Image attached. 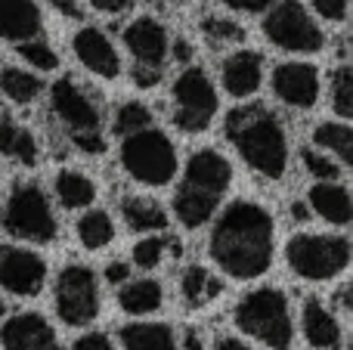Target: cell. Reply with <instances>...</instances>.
I'll return each mask as SVG.
<instances>
[{"label": "cell", "instance_id": "cell-23", "mask_svg": "<svg viewBox=\"0 0 353 350\" xmlns=\"http://www.w3.org/2000/svg\"><path fill=\"white\" fill-rule=\"evenodd\" d=\"M121 217L128 223V229L134 233H161L168 229V211L161 208L155 198L146 196H124L121 198Z\"/></svg>", "mask_w": 353, "mask_h": 350}, {"label": "cell", "instance_id": "cell-35", "mask_svg": "<svg viewBox=\"0 0 353 350\" xmlns=\"http://www.w3.org/2000/svg\"><path fill=\"white\" fill-rule=\"evenodd\" d=\"M19 56H22L31 68H37V72H53V68H59V56H56V50L43 41L19 43Z\"/></svg>", "mask_w": 353, "mask_h": 350}, {"label": "cell", "instance_id": "cell-31", "mask_svg": "<svg viewBox=\"0 0 353 350\" xmlns=\"http://www.w3.org/2000/svg\"><path fill=\"white\" fill-rule=\"evenodd\" d=\"M152 109L140 99H128V103L118 105L115 112V134L118 136H128V134H137V130H146L152 127Z\"/></svg>", "mask_w": 353, "mask_h": 350}, {"label": "cell", "instance_id": "cell-34", "mask_svg": "<svg viewBox=\"0 0 353 350\" xmlns=\"http://www.w3.org/2000/svg\"><path fill=\"white\" fill-rule=\"evenodd\" d=\"M301 161H304V167L319 180V183H335V180L341 177V171H344L332 155L319 152V149H304V152H301Z\"/></svg>", "mask_w": 353, "mask_h": 350}, {"label": "cell", "instance_id": "cell-7", "mask_svg": "<svg viewBox=\"0 0 353 350\" xmlns=\"http://www.w3.org/2000/svg\"><path fill=\"white\" fill-rule=\"evenodd\" d=\"M0 227L12 239L31 242V245H47V242H53L59 236L53 205H50L47 192L34 180H22V183L12 186L3 211H0Z\"/></svg>", "mask_w": 353, "mask_h": 350}, {"label": "cell", "instance_id": "cell-13", "mask_svg": "<svg viewBox=\"0 0 353 350\" xmlns=\"http://www.w3.org/2000/svg\"><path fill=\"white\" fill-rule=\"evenodd\" d=\"M47 282V260L22 245H0V289L16 298H37Z\"/></svg>", "mask_w": 353, "mask_h": 350}, {"label": "cell", "instance_id": "cell-12", "mask_svg": "<svg viewBox=\"0 0 353 350\" xmlns=\"http://www.w3.org/2000/svg\"><path fill=\"white\" fill-rule=\"evenodd\" d=\"M56 316L65 326H90L99 316V279L87 264H65L53 285Z\"/></svg>", "mask_w": 353, "mask_h": 350}, {"label": "cell", "instance_id": "cell-6", "mask_svg": "<svg viewBox=\"0 0 353 350\" xmlns=\"http://www.w3.org/2000/svg\"><path fill=\"white\" fill-rule=\"evenodd\" d=\"M118 158H121V167L130 180H137V183H143V186H155V189L168 186L176 177V171H180V158H176L174 140L165 130L155 127V124L146 130L121 136V152H118Z\"/></svg>", "mask_w": 353, "mask_h": 350}, {"label": "cell", "instance_id": "cell-8", "mask_svg": "<svg viewBox=\"0 0 353 350\" xmlns=\"http://www.w3.org/2000/svg\"><path fill=\"white\" fill-rule=\"evenodd\" d=\"M285 264L307 282H329L350 267V239L338 233H294L285 245Z\"/></svg>", "mask_w": 353, "mask_h": 350}, {"label": "cell", "instance_id": "cell-25", "mask_svg": "<svg viewBox=\"0 0 353 350\" xmlns=\"http://www.w3.org/2000/svg\"><path fill=\"white\" fill-rule=\"evenodd\" d=\"M313 146L325 155H335L338 165H353V130L347 121H323L313 127Z\"/></svg>", "mask_w": 353, "mask_h": 350}, {"label": "cell", "instance_id": "cell-21", "mask_svg": "<svg viewBox=\"0 0 353 350\" xmlns=\"http://www.w3.org/2000/svg\"><path fill=\"white\" fill-rule=\"evenodd\" d=\"M165 304V289L159 279H128L118 285V307L130 316H149L161 310Z\"/></svg>", "mask_w": 353, "mask_h": 350}, {"label": "cell", "instance_id": "cell-44", "mask_svg": "<svg viewBox=\"0 0 353 350\" xmlns=\"http://www.w3.org/2000/svg\"><path fill=\"white\" fill-rule=\"evenodd\" d=\"M288 211H292V220L294 223H307V220H310V208H307L304 202H292V208H288Z\"/></svg>", "mask_w": 353, "mask_h": 350}, {"label": "cell", "instance_id": "cell-30", "mask_svg": "<svg viewBox=\"0 0 353 350\" xmlns=\"http://www.w3.org/2000/svg\"><path fill=\"white\" fill-rule=\"evenodd\" d=\"M168 251H171L174 258H180L183 245L176 239H165V236H146V239H140L134 245V264L140 267V270H155V267H161Z\"/></svg>", "mask_w": 353, "mask_h": 350}, {"label": "cell", "instance_id": "cell-14", "mask_svg": "<svg viewBox=\"0 0 353 350\" xmlns=\"http://www.w3.org/2000/svg\"><path fill=\"white\" fill-rule=\"evenodd\" d=\"M270 87L279 103L292 105V109L310 112L316 109L319 93H323V81H319V68L313 62H279L270 74Z\"/></svg>", "mask_w": 353, "mask_h": 350}, {"label": "cell", "instance_id": "cell-10", "mask_svg": "<svg viewBox=\"0 0 353 350\" xmlns=\"http://www.w3.org/2000/svg\"><path fill=\"white\" fill-rule=\"evenodd\" d=\"M263 37L285 53L313 56L325 47V31L301 0H276L263 16Z\"/></svg>", "mask_w": 353, "mask_h": 350}, {"label": "cell", "instance_id": "cell-28", "mask_svg": "<svg viewBox=\"0 0 353 350\" xmlns=\"http://www.w3.org/2000/svg\"><path fill=\"white\" fill-rule=\"evenodd\" d=\"M74 233H78V242L87 248V251H99V248L112 245L115 239V220H112L109 211H87V214L78 217L74 223Z\"/></svg>", "mask_w": 353, "mask_h": 350}, {"label": "cell", "instance_id": "cell-45", "mask_svg": "<svg viewBox=\"0 0 353 350\" xmlns=\"http://www.w3.org/2000/svg\"><path fill=\"white\" fill-rule=\"evenodd\" d=\"M183 350H205L201 347V338L195 329H186V335H183Z\"/></svg>", "mask_w": 353, "mask_h": 350}, {"label": "cell", "instance_id": "cell-20", "mask_svg": "<svg viewBox=\"0 0 353 350\" xmlns=\"http://www.w3.org/2000/svg\"><path fill=\"white\" fill-rule=\"evenodd\" d=\"M310 211L316 217H323L332 227H347L353 217V205H350V192L341 183H313L307 192Z\"/></svg>", "mask_w": 353, "mask_h": 350}, {"label": "cell", "instance_id": "cell-42", "mask_svg": "<svg viewBox=\"0 0 353 350\" xmlns=\"http://www.w3.org/2000/svg\"><path fill=\"white\" fill-rule=\"evenodd\" d=\"M171 53H174L176 62H189L192 59V43H189L186 37H176V41L171 43Z\"/></svg>", "mask_w": 353, "mask_h": 350}, {"label": "cell", "instance_id": "cell-43", "mask_svg": "<svg viewBox=\"0 0 353 350\" xmlns=\"http://www.w3.org/2000/svg\"><path fill=\"white\" fill-rule=\"evenodd\" d=\"M47 3L50 6H56V10H59L62 12V16H81V3H78V0H47Z\"/></svg>", "mask_w": 353, "mask_h": 350}, {"label": "cell", "instance_id": "cell-29", "mask_svg": "<svg viewBox=\"0 0 353 350\" xmlns=\"http://www.w3.org/2000/svg\"><path fill=\"white\" fill-rule=\"evenodd\" d=\"M43 84L34 72H25V68H16V65H3L0 68V93L12 103L25 105V103H34L41 96Z\"/></svg>", "mask_w": 353, "mask_h": 350}, {"label": "cell", "instance_id": "cell-15", "mask_svg": "<svg viewBox=\"0 0 353 350\" xmlns=\"http://www.w3.org/2000/svg\"><path fill=\"white\" fill-rule=\"evenodd\" d=\"M72 50H74V56H78V62L90 74H97V78H103V81L121 78V56H118L115 43L109 41V34H105L103 28H97V25L78 28L72 37Z\"/></svg>", "mask_w": 353, "mask_h": 350}, {"label": "cell", "instance_id": "cell-11", "mask_svg": "<svg viewBox=\"0 0 353 350\" xmlns=\"http://www.w3.org/2000/svg\"><path fill=\"white\" fill-rule=\"evenodd\" d=\"M121 41L134 59L137 87H155L171 59V34L155 16H137L124 25Z\"/></svg>", "mask_w": 353, "mask_h": 350}, {"label": "cell", "instance_id": "cell-17", "mask_svg": "<svg viewBox=\"0 0 353 350\" xmlns=\"http://www.w3.org/2000/svg\"><path fill=\"white\" fill-rule=\"evenodd\" d=\"M220 84L232 99H248L263 84V53L257 50H232L220 62Z\"/></svg>", "mask_w": 353, "mask_h": 350}, {"label": "cell", "instance_id": "cell-32", "mask_svg": "<svg viewBox=\"0 0 353 350\" xmlns=\"http://www.w3.org/2000/svg\"><path fill=\"white\" fill-rule=\"evenodd\" d=\"M199 28H201V34H205L211 43H239L245 37V28L236 22V19L217 16V12H211V16L201 19Z\"/></svg>", "mask_w": 353, "mask_h": 350}, {"label": "cell", "instance_id": "cell-37", "mask_svg": "<svg viewBox=\"0 0 353 350\" xmlns=\"http://www.w3.org/2000/svg\"><path fill=\"white\" fill-rule=\"evenodd\" d=\"M72 350H115V344H112V338L103 332H87V335H81V338H74Z\"/></svg>", "mask_w": 353, "mask_h": 350}, {"label": "cell", "instance_id": "cell-26", "mask_svg": "<svg viewBox=\"0 0 353 350\" xmlns=\"http://www.w3.org/2000/svg\"><path fill=\"white\" fill-rule=\"evenodd\" d=\"M180 295L189 307H205L214 298L223 295V282H220L211 270H205L201 264H192V267H186L180 276Z\"/></svg>", "mask_w": 353, "mask_h": 350}, {"label": "cell", "instance_id": "cell-38", "mask_svg": "<svg viewBox=\"0 0 353 350\" xmlns=\"http://www.w3.org/2000/svg\"><path fill=\"white\" fill-rule=\"evenodd\" d=\"M220 3L236 10V12H267L276 0H220Z\"/></svg>", "mask_w": 353, "mask_h": 350}, {"label": "cell", "instance_id": "cell-24", "mask_svg": "<svg viewBox=\"0 0 353 350\" xmlns=\"http://www.w3.org/2000/svg\"><path fill=\"white\" fill-rule=\"evenodd\" d=\"M0 155L19 161L22 167L37 165V140L28 127L16 124L10 115L0 118Z\"/></svg>", "mask_w": 353, "mask_h": 350}, {"label": "cell", "instance_id": "cell-9", "mask_svg": "<svg viewBox=\"0 0 353 350\" xmlns=\"http://www.w3.org/2000/svg\"><path fill=\"white\" fill-rule=\"evenodd\" d=\"M220 109L214 81L201 65H186L171 84V118L180 134H205Z\"/></svg>", "mask_w": 353, "mask_h": 350}, {"label": "cell", "instance_id": "cell-36", "mask_svg": "<svg viewBox=\"0 0 353 350\" xmlns=\"http://www.w3.org/2000/svg\"><path fill=\"white\" fill-rule=\"evenodd\" d=\"M313 16L325 19V22H344L350 10V0H310Z\"/></svg>", "mask_w": 353, "mask_h": 350}, {"label": "cell", "instance_id": "cell-18", "mask_svg": "<svg viewBox=\"0 0 353 350\" xmlns=\"http://www.w3.org/2000/svg\"><path fill=\"white\" fill-rule=\"evenodd\" d=\"M43 12L34 0H0V41L25 43L41 41Z\"/></svg>", "mask_w": 353, "mask_h": 350}, {"label": "cell", "instance_id": "cell-4", "mask_svg": "<svg viewBox=\"0 0 353 350\" xmlns=\"http://www.w3.org/2000/svg\"><path fill=\"white\" fill-rule=\"evenodd\" d=\"M232 320L248 338L261 341L270 350H292L294 344V316L288 295L276 285H261L239 298Z\"/></svg>", "mask_w": 353, "mask_h": 350}, {"label": "cell", "instance_id": "cell-22", "mask_svg": "<svg viewBox=\"0 0 353 350\" xmlns=\"http://www.w3.org/2000/svg\"><path fill=\"white\" fill-rule=\"evenodd\" d=\"M124 350H180L168 322H128L118 332Z\"/></svg>", "mask_w": 353, "mask_h": 350}, {"label": "cell", "instance_id": "cell-40", "mask_svg": "<svg viewBox=\"0 0 353 350\" xmlns=\"http://www.w3.org/2000/svg\"><path fill=\"white\" fill-rule=\"evenodd\" d=\"M87 3L97 12H103V16H118V12H124L130 6V0H87Z\"/></svg>", "mask_w": 353, "mask_h": 350}, {"label": "cell", "instance_id": "cell-46", "mask_svg": "<svg viewBox=\"0 0 353 350\" xmlns=\"http://www.w3.org/2000/svg\"><path fill=\"white\" fill-rule=\"evenodd\" d=\"M0 320H6V304L0 301Z\"/></svg>", "mask_w": 353, "mask_h": 350}, {"label": "cell", "instance_id": "cell-1", "mask_svg": "<svg viewBox=\"0 0 353 350\" xmlns=\"http://www.w3.org/2000/svg\"><path fill=\"white\" fill-rule=\"evenodd\" d=\"M208 251H211L214 264L220 267V273H226L230 279L248 282V279L263 276L273 267L276 254L273 214L251 198L226 205L211 229Z\"/></svg>", "mask_w": 353, "mask_h": 350}, {"label": "cell", "instance_id": "cell-5", "mask_svg": "<svg viewBox=\"0 0 353 350\" xmlns=\"http://www.w3.org/2000/svg\"><path fill=\"white\" fill-rule=\"evenodd\" d=\"M50 109L62 121L65 134L72 143L87 155H99L105 149L103 136V112H99L97 99L81 87L78 78L65 74L50 87Z\"/></svg>", "mask_w": 353, "mask_h": 350}, {"label": "cell", "instance_id": "cell-39", "mask_svg": "<svg viewBox=\"0 0 353 350\" xmlns=\"http://www.w3.org/2000/svg\"><path fill=\"white\" fill-rule=\"evenodd\" d=\"M128 279H130V264H124V260H112V264L105 267V282L124 285Z\"/></svg>", "mask_w": 353, "mask_h": 350}, {"label": "cell", "instance_id": "cell-41", "mask_svg": "<svg viewBox=\"0 0 353 350\" xmlns=\"http://www.w3.org/2000/svg\"><path fill=\"white\" fill-rule=\"evenodd\" d=\"M214 350H251V344H245V341L236 338V335H217Z\"/></svg>", "mask_w": 353, "mask_h": 350}, {"label": "cell", "instance_id": "cell-3", "mask_svg": "<svg viewBox=\"0 0 353 350\" xmlns=\"http://www.w3.org/2000/svg\"><path fill=\"white\" fill-rule=\"evenodd\" d=\"M232 186V165L217 149H195L183 167V180L174 192V217L180 227L199 229L217 214L223 196Z\"/></svg>", "mask_w": 353, "mask_h": 350}, {"label": "cell", "instance_id": "cell-33", "mask_svg": "<svg viewBox=\"0 0 353 350\" xmlns=\"http://www.w3.org/2000/svg\"><path fill=\"white\" fill-rule=\"evenodd\" d=\"M332 105H335V112L344 121L353 115V68L350 65H341L332 74Z\"/></svg>", "mask_w": 353, "mask_h": 350}, {"label": "cell", "instance_id": "cell-16", "mask_svg": "<svg viewBox=\"0 0 353 350\" xmlns=\"http://www.w3.org/2000/svg\"><path fill=\"white\" fill-rule=\"evenodd\" d=\"M3 350H62L56 341V329L41 313H16L0 326Z\"/></svg>", "mask_w": 353, "mask_h": 350}, {"label": "cell", "instance_id": "cell-19", "mask_svg": "<svg viewBox=\"0 0 353 350\" xmlns=\"http://www.w3.org/2000/svg\"><path fill=\"white\" fill-rule=\"evenodd\" d=\"M301 329H304V338L310 341V347L316 350H338L344 341L338 316L319 298H307L304 301V307H301Z\"/></svg>", "mask_w": 353, "mask_h": 350}, {"label": "cell", "instance_id": "cell-2", "mask_svg": "<svg viewBox=\"0 0 353 350\" xmlns=\"http://www.w3.org/2000/svg\"><path fill=\"white\" fill-rule=\"evenodd\" d=\"M223 134L239 158L263 180H282L288 171V134L282 118L267 105H239L226 115Z\"/></svg>", "mask_w": 353, "mask_h": 350}, {"label": "cell", "instance_id": "cell-27", "mask_svg": "<svg viewBox=\"0 0 353 350\" xmlns=\"http://www.w3.org/2000/svg\"><path fill=\"white\" fill-rule=\"evenodd\" d=\"M56 198H59L62 208L68 211H81L87 205H93L97 198V183H93L87 174L74 171V167H65V171L56 174Z\"/></svg>", "mask_w": 353, "mask_h": 350}]
</instances>
